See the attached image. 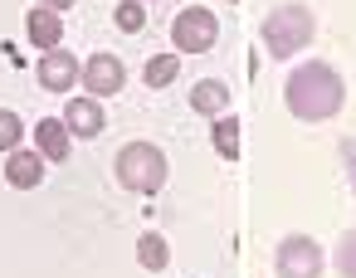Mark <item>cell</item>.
<instances>
[{"label": "cell", "mask_w": 356, "mask_h": 278, "mask_svg": "<svg viewBox=\"0 0 356 278\" xmlns=\"http://www.w3.org/2000/svg\"><path fill=\"white\" fill-rule=\"evenodd\" d=\"M322 263H327V254H322V244L307 239V234H288V239H278V249H273L278 278H322Z\"/></svg>", "instance_id": "5"}, {"label": "cell", "mask_w": 356, "mask_h": 278, "mask_svg": "<svg viewBox=\"0 0 356 278\" xmlns=\"http://www.w3.org/2000/svg\"><path fill=\"white\" fill-rule=\"evenodd\" d=\"M6 181H10L15 190H35V186L44 181V156H40V152L15 147V152H10V161H6Z\"/></svg>", "instance_id": "9"}, {"label": "cell", "mask_w": 356, "mask_h": 278, "mask_svg": "<svg viewBox=\"0 0 356 278\" xmlns=\"http://www.w3.org/2000/svg\"><path fill=\"white\" fill-rule=\"evenodd\" d=\"M25 35H30V44H40L44 54H49V49H59V40H64V20H59V10L35 6V10H30V20H25Z\"/></svg>", "instance_id": "10"}, {"label": "cell", "mask_w": 356, "mask_h": 278, "mask_svg": "<svg viewBox=\"0 0 356 278\" xmlns=\"http://www.w3.org/2000/svg\"><path fill=\"white\" fill-rule=\"evenodd\" d=\"M113 171H118V186H127L137 195H156L166 186V156L152 142H127L118 152V166Z\"/></svg>", "instance_id": "3"}, {"label": "cell", "mask_w": 356, "mask_h": 278, "mask_svg": "<svg viewBox=\"0 0 356 278\" xmlns=\"http://www.w3.org/2000/svg\"><path fill=\"white\" fill-rule=\"evenodd\" d=\"M176 74H181V59L176 54H152L147 69H142L147 88H166V83H176Z\"/></svg>", "instance_id": "13"}, {"label": "cell", "mask_w": 356, "mask_h": 278, "mask_svg": "<svg viewBox=\"0 0 356 278\" xmlns=\"http://www.w3.org/2000/svg\"><path fill=\"white\" fill-rule=\"evenodd\" d=\"M332 263H337V273H341V278H356V229H346V234L337 239Z\"/></svg>", "instance_id": "16"}, {"label": "cell", "mask_w": 356, "mask_h": 278, "mask_svg": "<svg viewBox=\"0 0 356 278\" xmlns=\"http://www.w3.org/2000/svg\"><path fill=\"white\" fill-rule=\"evenodd\" d=\"M142 6H147V0H142Z\"/></svg>", "instance_id": "21"}, {"label": "cell", "mask_w": 356, "mask_h": 278, "mask_svg": "<svg viewBox=\"0 0 356 278\" xmlns=\"http://www.w3.org/2000/svg\"><path fill=\"white\" fill-rule=\"evenodd\" d=\"M337 156H341V166H346V176H351V190H356V137H341Z\"/></svg>", "instance_id": "19"}, {"label": "cell", "mask_w": 356, "mask_h": 278, "mask_svg": "<svg viewBox=\"0 0 356 278\" xmlns=\"http://www.w3.org/2000/svg\"><path fill=\"white\" fill-rule=\"evenodd\" d=\"M40 6H44V10H69L74 0H40Z\"/></svg>", "instance_id": "20"}, {"label": "cell", "mask_w": 356, "mask_h": 278, "mask_svg": "<svg viewBox=\"0 0 356 278\" xmlns=\"http://www.w3.org/2000/svg\"><path fill=\"white\" fill-rule=\"evenodd\" d=\"M210 142H215V152L225 156V161H234L239 156V122L225 113V117H215V132H210Z\"/></svg>", "instance_id": "14"}, {"label": "cell", "mask_w": 356, "mask_h": 278, "mask_svg": "<svg viewBox=\"0 0 356 278\" xmlns=\"http://www.w3.org/2000/svg\"><path fill=\"white\" fill-rule=\"evenodd\" d=\"M215 40H220V20H215V10H205V6H186V10L171 20V44H176V54H205V49H215Z\"/></svg>", "instance_id": "4"}, {"label": "cell", "mask_w": 356, "mask_h": 278, "mask_svg": "<svg viewBox=\"0 0 356 278\" xmlns=\"http://www.w3.org/2000/svg\"><path fill=\"white\" fill-rule=\"evenodd\" d=\"M283 103H288V113H293L298 122H327V117L341 113V103H346V83H341V74H337L332 64L307 59V64H298V69L288 74V83H283Z\"/></svg>", "instance_id": "1"}, {"label": "cell", "mask_w": 356, "mask_h": 278, "mask_svg": "<svg viewBox=\"0 0 356 278\" xmlns=\"http://www.w3.org/2000/svg\"><path fill=\"white\" fill-rule=\"evenodd\" d=\"M79 59L74 54H64V49H49L44 59H40V88H49V93H69L74 83H79Z\"/></svg>", "instance_id": "7"}, {"label": "cell", "mask_w": 356, "mask_h": 278, "mask_svg": "<svg viewBox=\"0 0 356 278\" xmlns=\"http://www.w3.org/2000/svg\"><path fill=\"white\" fill-rule=\"evenodd\" d=\"M79 79H83V88H88V98H108V93H118V88L127 83V69H122V59H113V54H93V59H83Z\"/></svg>", "instance_id": "6"}, {"label": "cell", "mask_w": 356, "mask_h": 278, "mask_svg": "<svg viewBox=\"0 0 356 278\" xmlns=\"http://www.w3.org/2000/svg\"><path fill=\"white\" fill-rule=\"evenodd\" d=\"M20 132H25V127H20V117L0 108V152H15V147H20Z\"/></svg>", "instance_id": "18"}, {"label": "cell", "mask_w": 356, "mask_h": 278, "mask_svg": "<svg viewBox=\"0 0 356 278\" xmlns=\"http://www.w3.org/2000/svg\"><path fill=\"white\" fill-rule=\"evenodd\" d=\"M59 122L69 127V137H98V132L108 127L98 98H74V103H64V117H59Z\"/></svg>", "instance_id": "8"}, {"label": "cell", "mask_w": 356, "mask_h": 278, "mask_svg": "<svg viewBox=\"0 0 356 278\" xmlns=\"http://www.w3.org/2000/svg\"><path fill=\"white\" fill-rule=\"evenodd\" d=\"M35 142H40L35 152H40L44 161H64V156L74 152V137H69V127H64V122H54V117H44V122L35 127Z\"/></svg>", "instance_id": "12"}, {"label": "cell", "mask_w": 356, "mask_h": 278, "mask_svg": "<svg viewBox=\"0 0 356 278\" xmlns=\"http://www.w3.org/2000/svg\"><path fill=\"white\" fill-rule=\"evenodd\" d=\"M312 35H317V20H312L307 6H273V10L264 15V30H259L264 49H268L278 64L293 59V54H302V49L312 44Z\"/></svg>", "instance_id": "2"}, {"label": "cell", "mask_w": 356, "mask_h": 278, "mask_svg": "<svg viewBox=\"0 0 356 278\" xmlns=\"http://www.w3.org/2000/svg\"><path fill=\"white\" fill-rule=\"evenodd\" d=\"M200 117H225V108H229V88L220 83V79H200L195 88H191V98H186Z\"/></svg>", "instance_id": "11"}, {"label": "cell", "mask_w": 356, "mask_h": 278, "mask_svg": "<svg viewBox=\"0 0 356 278\" xmlns=\"http://www.w3.org/2000/svg\"><path fill=\"white\" fill-rule=\"evenodd\" d=\"M137 259H142V268H166L171 263V244L161 234H142L137 239Z\"/></svg>", "instance_id": "15"}, {"label": "cell", "mask_w": 356, "mask_h": 278, "mask_svg": "<svg viewBox=\"0 0 356 278\" xmlns=\"http://www.w3.org/2000/svg\"><path fill=\"white\" fill-rule=\"evenodd\" d=\"M118 30H127V35L147 30V10H142V0H122V6H118Z\"/></svg>", "instance_id": "17"}]
</instances>
